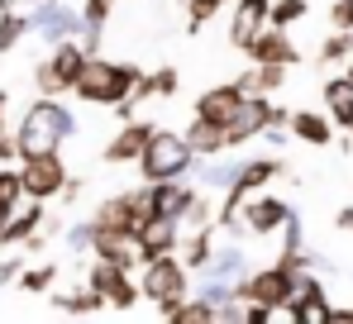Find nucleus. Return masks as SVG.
<instances>
[{
    "mask_svg": "<svg viewBox=\"0 0 353 324\" xmlns=\"http://www.w3.org/2000/svg\"><path fill=\"white\" fill-rule=\"evenodd\" d=\"M72 139H77V114H72V105H62V96H39L34 105H24L19 124H14L19 158L24 153H53Z\"/></svg>",
    "mask_w": 353,
    "mask_h": 324,
    "instance_id": "obj_1",
    "label": "nucleus"
},
{
    "mask_svg": "<svg viewBox=\"0 0 353 324\" xmlns=\"http://www.w3.org/2000/svg\"><path fill=\"white\" fill-rule=\"evenodd\" d=\"M139 72H143L139 62H115V57L86 53L77 81H72V96H77L81 105H119V101L134 91Z\"/></svg>",
    "mask_w": 353,
    "mask_h": 324,
    "instance_id": "obj_2",
    "label": "nucleus"
},
{
    "mask_svg": "<svg viewBox=\"0 0 353 324\" xmlns=\"http://www.w3.org/2000/svg\"><path fill=\"white\" fill-rule=\"evenodd\" d=\"M134 167H139V181H176V176H191L196 172V153H191L186 134L153 124V134H148L143 153L134 158Z\"/></svg>",
    "mask_w": 353,
    "mask_h": 324,
    "instance_id": "obj_3",
    "label": "nucleus"
},
{
    "mask_svg": "<svg viewBox=\"0 0 353 324\" xmlns=\"http://www.w3.org/2000/svg\"><path fill=\"white\" fill-rule=\"evenodd\" d=\"M191 291V272L176 253H158L148 263H139V296L153 301V310L163 315L168 305H176L181 296Z\"/></svg>",
    "mask_w": 353,
    "mask_h": 324,
    "instance_id": "obj_4",
    "label": "nucleus"
},
{
    "mask_svg": "<svg viewBox=\"0 0 353 324\" xmlns=\"http://www.w3.org/2000/svg\"><path fill=\"white\" fill-rule=\"evenodd\" d=\"M86 62V48L77 39H62V43H48V57L34 62V91L39 96H72V81Z\"/></svg>",
    "mask_w": 353,
    "mask_h": 324,
    "instance_id": "obj_5",
    "label": "nucleus"
},
{
    "mask_svg": "<svg viewBox=\"0 0 353 324\" xmlns=\"http://www.w3.org/2000/svg\"><path fill=\"white\" fill-rule=\"evenodd\" d=\"M19 167V186H24V201H58L62 181H67V162H62V148L53 153H24L14 162Z\"/></svg>",
    "mask_w": 353,
    "mask_h": 324,
    "instance_id": "obj_6",
    "label": "nucleus"
},
{
    "mask_svg": "<svg viewBox=\"0 0 353 324\" xmlns=\"http://www.w3.org/2000/svg\"><path fill=\"white\" fill-rule=\"evenodd\" d=\"M91 291H101L105 296V310H119V315H129L143 296H139V281L129 276V272L119 267V263H105V258H91V267L81 276Z\"/></svg>",
    "mask_w": 353,
    "mask_h": 324,
    "instance_id": "obj_7",
    "label": "nucleus"
},
{
    "mask_svg": "<svg viewBox=\"0 0 353 324\" xmlns=\"http://www.w3.org/2000/svg\"><path fill=\"white\" fill-rule=\"evenodd\" d=\"M330 291H325V276L320 272H296V286L282 305V315L292 324H330Z\"/></svg>",
    "mask_w": 353,
    "mask_h": 324,
    "instance_id": "obj_8",
    "label": "nucleus"
},
{
    "mask_svg": "<svg viewBox=\"0 0 353 324\" xmlns=\"http://www.w3.org/2000/svg\"><path fill=\"white\" fill-rule=\"evenodd\" d=\"M292 286H296V272L282 267V263H272V267L243 272L234 291H239V301H258V305H268V310H277V315H282V305H287Z\"/></svg>",
    "mask_w": 353,
    "mask_h": 324,
    "instance_id": "obj_9",
    "label": "nucleus"
},
{
    "mask_svg": "<svg viewBox=\"0 0 353 324\" xmlns=\"http://www.w3.org/2000/svg\"><path fill=\"white\" fill-rule=\"evenodd\" d=\"M292 215H296V205H292V201H282V196H272L268 186L253 191V196H243V205H239V219H243L248 239H272Z\"/></svg>",
    "mask_w": 353,
    "mask_h": 324,
    "instance_id": "obj_10",
    "label": "nucleus"
},
{
    "mask_svg": "<svg viewBox=\"0 0 353 324\" xmlns=\"http://www.w3.org/2000/svg\"><path fill=\"white\" fill-rule=\"evenodd\" d=\"M81 29V14L72 0H34L29 10V34L43 39V43H62V39H77Z\"/></svg>",
    "mask_w": 353,
    "mask_h": 324,
    "instance_id": "obj_11",
    "label": "nucleus"
},
{
    "mask_svg": "<svg viewBox=\"0 0 353 324\" xmlns=\"http://www.w3.org/2000/svg\"><path fill=\"white\" fill-rule=\"evenodd\" d=\"M148 134H153V119H139V114H129V119H119L115 139L101 148V162L105 167H129V162L143 153V143H148Z\"/></svg>",
    "mask_w": 353,
    "mask_h": 324,
    "instance_id": "obj_12",
    "label": "nucleus"
},
{
    "mask_svg": "<svg viewBox=\"0 0 353 324\" xmlns=\"http://www.w3.org/2000/svg\"><path fill=\"white\" fill-rule=\"evenodd\" d=\"M191 191H196V186H186L181 176H176V181H143V186H139V201H143L148 219H153V215H163V219H181L186 201H191Z\"/></svg>",
    "mask_w": 353,
    "mask_h": 324,
    "instance_id": "obj_13",
    "label": "nucleus"
},
{
    "mask_svg": "<svg viewBox=\"0 0 353 324\" xmlns=\"http://www.w3.org/2000/svg\"><path fill=\"white\" fill-rule=\"evenodd\" d=\"M253 62H277V67H301V48H296L292 29H277V24H263L258 39L243 48Z\"/></svg>",
    "mask_w": 353,
    "mask_h": 324,
    "instance_id": "obj_14",
    "label": "nucleus"
},
{
    "mask_svg": "<svg viewBox=\"0 0 353 324\" xmlns=\"http://www.w3.org/2000/svg\"><path fill=\"white\" fill-rule=\"evenodd\" d=\"M96 224V219H91ZM86 258H105V263H119L124 272L139 267V248H134V234L124 229H110V224H96L91 229V253Z\"/></svg>",
    "mask_w": 353,
    "mask_h": 324,
    "instance_id": "obj_15",
    "label": "nucleus"
},
{
    "mask_svg": "<svg viewBox=\"0 0 353 324\" xmlns=\"http://www.w3.org/2000/svg\"><path fill=\"white\" fill-rule=\"evenodd\" d=\"M96 224H110V229H124V234H134L143 219H148V210H143V201H139V186L134 191H115V196H105L101 205H96Z\"/></svg>",
    "mask_w": 353,
    "mask_h": 324,
    "instance_id": "obj_16",
    "label": "nucleus"
},
{
    "mask_svg": "<svg viewBox=\"0 0 353 324\" xmlns=\"http://www.w3.org/2000/svg\"><path fill=\"white\" fill-rule=\"evenodd\" d=\"M176 243H181V224L176 219H143L139 229H134V248H139V263H148V258H158V253H176Z\"/></svg>",
    "mask_w": 353,
    "mask_h": 324,
    "instance_id": "obj_17",
    "label": "nucleus"
},
{
    "mask_svg": "<svg viewBox=\"0 0 353 324\" xmlns=\"http://www.w3.org/2000/svg\"><path fill=\"white\" fill-rule=\"evenodd\" d=\"M287 134L305 148H330L334 143V119L325 110H292L287 114Z\"/></svg>",
    "mask_w": 353,
    "mask_h": 324,
    "instance_id": "obj_18",
    "label": "nucleus"
},
{
    "mask_svg": "<svg viewBox=\"0 0 353 324\" xmlns=\"http://www.w3.org/2000/svg\"><path fill=\"white\" fill-rule=\"evenodd\" d=\"M243 105V91H239L234 81H220V86H210V91H201L196 96V119H210V124H230L234 119V110Z\"/></svg>",
    "mask_w": 353,
    "mask_h": 324,
    "instance_id": "obj_19",
    "label": "nucleus"
},
{
    "mask_svg": "<svg viewBox=\"0 0 353 324\" xmlns=\"http://www.w3.org/2000/svg\"><path fill=\"white\" fill-rule=\"evenodd\" d=\"M268 5L272 0H234V14H230V48H248L258 39V29L268 24Z\"/></svg>",
    "mask_w": 353,
    "mask_h": 324,
    "instance_id": "obj_20",
    "label": "nucleus"
},
{
    "mask_svg": "<svg viewBox=\"0 0 353 324\" xmlns=\"http://www.w3.org/2000/svg\"><path fill=\"white\" fill-rule=\"evenodd\" d=\"M287 77H292V67H277V62H253V67H243L234 77V86L243 96H277L282 86H287Z\"/></svg>",
    "mask_w": 353,
    "mask_h": 324,
    "instance_id": "obj_21",
    "label": "nucleus"
},
{
    "mask_svg": "<svg viewBox=\"0 0 353 324\" xmlns=\"http://www.w3.org/2000/svg\"><path fill=\"white\" fill-rule=\"evenodd\" d=\"M48 296H53V310H58V315H81V320H91V315L105 310V296L91 291L86 281H77L72 291H48Z\"/></svg>",
    "mask_w": 353,
    "mask_h": 324,
    "instance_id": "obj_22",
    "label": "nucleus"
},
{
    "mask_svg": "<svg viewBox=\"0 0 353 324\" xmlns=\"http://www.w3.org/2000/svg\"><path fill=\"white\" fill-rule=\"evenodd\" d=\"M215 253V224H201V229H181V243H176V258L186 263V272H201Z\"/></svg>",
    "mask_w": 353,
    "mask_h": 324,
    "instance_id": "obj_23",
    "label": "nucleus"
},
{
    "mask_svg": "<svg viewBox=\"0 0 353 324\" xmlns=\"http://www.w3.org/2000/svg\"><path fill=\"white\" fill-rule=\"evenodd\" d=\"M176 91H181V72H176V67H158V72H139L134 91H129L124 101L143 105V101H153V96H176Z\"/></svg>",
    "mask_w": 353,
    "mask_h": 324,
    "instance_id": "obj_24",
    "label": "nucleus"
},
{
    "mask_svg": "<svg viewBox=\"0 0 353 324\" xmlns=\"http://www.w3.org/2000/svg\"><path fill=\"white\" fill-rule=\"evenodd\" d=\"M243 272H248V253H243V243H234V239H230L225 248H215V253H210V263L196 272V276H215V281H239Z\"/></svg>",
    "mask_w": 353,
    "mask_h": 324,
    "instance_id": "obj_25",
    "label": "nucleus"
},
{
    "mask_svg": "<svg viewBox=\"0 0 353 324\" xmlns=\"http://www.w3.org/2000/svg\"><path fill=\"white\" fill-rule=\"evenodd\" d=\"M181 134H186V143H191L196 158H215V153H225V129L210 124V119H196V114H191V124H186Z\"/></svg>",
    "mask_w": 353,
    "mask_h": 324,
    "instance_id": "obj_26",
    "label": "nucleus"
},
{
    "mask_svg": "<svg viewBox=\"0 0 353 324\" xmlns=\"http://www.w3.org/2000/svg\"><path fill=\"white\" fill-rule=\"evenodd\" d=\"M320 96H325V114L334 119V129H344V124H349V110H353V81L339 72V77H330V81H325V91H320Z\"/></svg>",
    "mask_w": 353,
    "mask_h": 324,
    "instance_id": "obj_27",
    "label": "nucleus"
},
{
    "mask_svg": "<svg viewBox=\"0 0 353 324\" xmlns=\"http://www.w3.org/2000/svg\"><path fill=\"white\" fill-rule=\"evenodd\" d=\"M158 320H168V324H205V320H215V305H210L205 296H191V291H186V296H181L176 305H168Z\"/></svg>",
    "mask_w": 353,
    "mask_h": 324,
    "instance_id": "obj_28",
    "label": "nucleus"
},
{
    "mask_svg": "<svg viewBox=\"0 0 353 324\" xmlns=\"http://www.w3.org/2000/svg\"><path fill=\"white\" fill-rule=\"evenodd\" d=\"M349 53H353V29H330L325 43L315 48V62H320V67H344Z\"/></svg>",
    "mask_w": 353,
    "mask_h": 324,
    "instance_id": "obj_29",
    "label": "nucleus"
},
{
    "mask_svg": "<svg viewBox=\"0 0 353 324\" xmlns=\"http://www.w3.org/2000/svg\"><path fill=\"white\" fill-rule=\"evenodd\" d=\"M24 39H29V14H19V10H0V57L14 53Z\"/></svg>",
    "mask_w": 353,
    "mask_h": 324,
    "instance_id": "obj_30",
    "label": "nucleus"
},
{
    "mask_svg": "<svg viewBox=\"0 0 353 324\" xmlns=\"http://www.w3.org/2000/svg\"><path fill=\"white\" fill-rule=\"evenodd\" d=\"M176 224H181V229H201V224H215V201H210V191H201V186H196Z\"/></svg>",
    "mask_w": 353,
    "mask_h": 324,
    "instance_id": "obj_31",
    "label": "nucleus"
},
{
    "mask_svg": "<svg viewBox=\"0 0 353 324\" xmlns=\"http://www.w3.org/2000/svg\"><path fill=\"white\" fill-rule=\"evenodd\" d=\"M24 296H48L53 286H58V267L53 263H39V267H24L19 272V281H14Z\"/></svg>",
    "mask_w": 353,
    "mask_h": 324,
    "instance_id": "obj_32",
    "label": "nucleus"
},
{
    "mask_svg": "<svg viewBox=\"0 0 353 324\" xmlns=\"http://www.w3.org/2000/svg\"><path fill=\"white\" fill-rule=\"evenodd\" d=\"M305 14H310V0H272L268 5V24H277V29H296Z\"/></svg>",
    "mask_w": 353,
    "mask_h": 324,
    "instance_id": "obj_33",
    "label": "nucleus"
},
{
    "mask_svg": "<svg viewBox=\"0 0 353 324\" xmlns=\"http://www.w3.org/2000/svg\"><path fill=\"white\" fill-rule=\"evenodd\" d=\"M24 201V186H19V167L14 162H0V219L10 215L14 205Z\"/></svg>",
    "mask_w": 353,
    "mask_h": 324,
    "instance_id": "obj_34",
    "label": "nucleus"
},
{
    "mask_svg": "<svg viewBox=\"0 0 353 324\" xmlns=\"http://www.w3.org/2000/svg\"><path fill=\"white\" fill-rule=\"evenodd\" d=\"M225 5H230V0H186V34H201Z\"/></svg>",
    "mask_w": 353,
    "mask_h": 324,
    "instance_id": "obj_35",
    "label": "nucleus"
},
{
    "mask_svg": "<svg viewBox=\"0 0 353 324\" xmlns=\"http://www.w3.org/2000/svg\"><path fill=\"white\" fill-rule=\"evenodd\" d=\"M115 5H119V0H81V10H77V14H81V24H86V29H105V24H110V14H115Z\"/></svg>",
    "mask_w": 353,
    "mask_h": 324,
    "instance_id": "obj_36",
    "label": "nucleus"
},
{
    "mask_svg": "<svg viewBox=\"0 0 353 324\" xmlns=\"http://www.w3.org/2000/svg\"><path fill=\"white\" fill-rule=\"evenodd\" d=\"M91 229H96L91 219H77V224H67V229H62V239H67V248H72L77 258H81V253H91Z\"/></svg>",
    "mask_w": 353,
    "mask_h": 324,
    "instance_id": "obj_37",
    "label": "nucleus"
},
{
    "mask_svg": "<svg viewBox=\"0 0 353 324\" xmlns=\"http://www.w3.org/2000/svg\"><path fill=\"white\" fill-rule=\"evenodd\" d=\"M330 29H353V0H334L330 5Z\"/></svg>",
    "mask_w": 353,
    "mask_h": 324,
    "instance_id": "obj_38",
    "label": "nucleus"
},
{
    "mask_svg": "<svg viewBox=\"0 0 353 324\" xmlns=\"http://www.w3.org/2000/svg\"><path fill=\"white\" fill-rule=\"evenodd\" d=\"M81 191H86V176H72V172H67V181H62L58 201H62V205H77V201H81Z\"/></svg>",
    "mask_w": 353,
    "mask_h": 324,
    "instance_id": "obj_39",
    "label": "nucleus"
},
{
    "mask_svg": "<svg viewBox=\"0 0 353 324\" xmlns=\"http://www.w3.org/2000/svg\"><path fill=\"white\" fill-rule=\"evenodd\" d=\"M24 272V258H0V286H14Z\"/></svg>",
    "mask_w": 353,
    "mask_h": 324,
    "instance_id": "obj_40",
    "label": "nucleus"
},
{
    "mask_svg": "<svg viewBox=\"0 0 353 324\" xmlns=\"http://www.w3.org/2000/svg\"><path fill=\"white\" fill-rule=\"evenodd\" d=\"M0 162H19V143H14V129H0Z\"/></svg>",
    "mask_w": 353,
    "mask_h": 324,
    "instance_id": "obj_41",
    "label": "nucleus"
},
{
    "mask_svg": "<svg viewBox=\"0 0 353 324\" xmlns=\"http://www.w3.org/2000/svg\"><path fill=\"white\" fill-rule=\"evenodd\" d=\"M334 229H344V234H353V205H344V210L334 215Z\"/></svg>",
    "mask_w": 353,
    "mask_h": 324,
    "instance_id": "obj_42",
    "label": "nucleus"
},
{
    "mask_svg": "<svg viewBox=\"0 0 353 324\" xmlns=\"http://www.w3.org/2000/svg\"><path fill=\"white\" fill-rule=\"evenodd\" d=\"M5 110H10V91H0V129H5Z\"/></svg>",
    "mask_w": 353,
    "mask_h": 324,
    "instance_id": "obj_43",
    "label": "nucleus"
},
{
    "mask_svg": "<svg viewBox=\"0 0 353 324\" xmlns=\"http://www.w3.org/2000/svg\"><path fill=\"white\" fill-rule=\"evenodd\" d=\"M344 77H349V81H353V53L344 57Z\"/></svg>",
    "mask_w": 353,
    "mask_h": 324,
    "instance_id": "obj_44",
    "label": "nucleus"
},
{
    "mask_svg": "<svg viewBox=\"0 0 353 324\" xmlns=\"http://www.w3.org/2000/svg\"><path fill=\"white\" fill-rule=\"evenodd\" d=\"M14 5H19V0H0V10H14Z\"/></svg>",
    "mask_w": 353,
    "mask_h": 324,
    "instance_id": "obj_45",
    "label": "nucleus"
},
{
    "mask_svg": "<svg viewBox=\"0 0 353 324\" xmlns=\"http://www.w3.org/2000/svg\"><path fill=\"white\" fill-rule=\"evenodd\" d=\"M344 134H353V110H349V124H344Z\"/></svg>",
    "mask_w": 353,
    "mask_h": 324,
    "instance_id": "obj_46",
    "label": "nucleus"
},
{
    "mask_svg": "<svg viewBox=\"0 0 353 324\" xmlns=\"http://www.w3.org/2000/svg\"><path fill=\"white\" fill-rule=\"evenodd\" d=\"M19 5H34V0H19Z\"/></svg>",
    "mask_w": 353,
    "mask_h": 324,
    "instance_id": "obj_47",
    "label": "nucleus"
},
{
    "mask_svg": "<svg viewBox=\"0 0 353 324\" xmlns=\"http://www.w3.org/2000/svg\"><path fill=\"white\" fill-rule=\"evenodd\" d=\"M176 5H186V0H176Z\"/></svg>",
    "mask_w": 353,
    "mask_h": 324,
    "instance_id": "obj_48",
    "label": "nucleus"
}]
</instances>
